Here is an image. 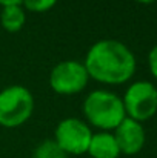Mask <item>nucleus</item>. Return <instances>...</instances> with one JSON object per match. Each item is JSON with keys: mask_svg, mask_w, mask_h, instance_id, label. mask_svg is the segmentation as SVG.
<instances>
[{"mask_svg": "<svg viewBox=\"0 0 157 158\" xmlns=\"http://www.w3.org/2000/svg\"><path fill=\"white\" fill-rule=\"evenodd\" d=\"M89 78L105 85H122L136 72V57L119 40H100L94 43L83 63Z\"/></svg>", "mask_w": 157, "mask_h": 158, "instance_id": "f257e3e1", "label": "nucleus"}, {"mask_svg": "<svg viewBox=\"0 0 157 158\" xmlns=\"http://www.w3.org/2000/svg\"><path fill=\"white\" fill-rule=\"evenodd\" d=\"M83 114L93 126L103 131L116 129L126 118L122 98L109 91H93L85 98Z\"/></svg>", "mask_w": 157, "mask_h": 158, "instance_id": "f03ea898", "label": "nucleus"}, {"mask_svg": "<svg viewBox=\"0 0 157 158\" xmlns=\"http://www.w3.org/2000/svg\"><path fill=\"white\" fill-rule=\"evenodd\" d=\"M34 110V97L28 88L12 85L0 92V126L17 127Z\"/></svg>", "mask_w": 157, "mask_h": 158, "instance_id": "7ed1b4c3", "label": "nucleus"}, {"mask_svg": "<svg viewBox=\"0 0 157 158\" xmlns=\"http://www.w3.org/2000/svg\"><path fill=\"white\" fill-rule=\"evenodd\" d=\"M122 102L126 115L142 123L157 112V88L150 81H136L126 89Z\"/></svg>", "mask_w": 157, "mask_h": 158, "instance_id": "20e7f679", "label": "nucleus"}, {"mask_svg": "<svg viewBox=\"0 0 157 158\" xmlns=\"http://www.w3.org/2000/svg\"><path fill=\"white\" fill-rule=\"evenodd\" d=\"M93 132L88 124L79 118L62 120L54 132V141L68 155H82L88 152Z\"/></svg>", "mask_w": 157, "mask_h": 158, "instance_id": "39448f33", "label": "nucleus"}, {"mask_svg": "<svg viewBox=\"0 0 157 158\" xmlns=\"http://www.w3.org/2000/svg\"><path fill=\"white\" fill-rule=\"evenodd\" d=\"M89 75L83 63L76 60H65L57 63L50 75V86L60 95L79 94L88 85Z\"/></svg>", "mask_w": 157, "mask_h": 158, "instance_id": "423d86ee", "label": "nucleus"}, {"mask_svg": "<svg viewBox=\"0 0 157 158\" xmlns=\"http://www.w3.org/2000/svg\"><path fill=\"white\" fill-rule=\"evenodd\" d=\"M114 131L116 132L112 135L116 138V143L119 146L120 154L136 155L143 149L146 135H145L143 126L139 121L126 117Z\"/></svg>", "mask_w": 157, "mask_h": 158, "instance_id": "0eeeda50", "label": "nucleus"}, {"mask_svg": "<svg viewBox=\"0 0 157 158\" xmlns=\"http://www.w3.org/2000/svg\"><path fill=\"white\" fill-rule=\"evenodd\" d=\"M88 154L93 158H119L120 151L112 134L99 132V134H93Z\"/></svg>", "mask_w": 157, "mask_h": 158, "instance_id": "6e6552de", "label": "nucleus"}, {"mask_svg": "<svg viewBox=\"0 0 157 158\" xmlns=\"http://www.w3.org/2000/svg\"><path fill=\"white\" fill-rule=\"evenodd\" d=\"M0 22H2V26L5 28V31H8V32L20 31L26 22V15H25L22 5L5 6L0 14Z\"/></svg>", "mask_w": 157, "mask_h": 158, "instance_id": "1a4fd4ad", "label": "nucleus"}, {"mask_svg": "<svg viewBox=\"0 0 157 158\" xmlns=\"http://www.w3.org/2000/svg\"><path fill=\"white\" fill-rule=\"evenodd\" d=\"M33 158H68V155L59 148L54 140H45L36 148Z\"/></svg>", "mask_w": 157, "mask_h": 158, "instance_id": "9d476101", "label": "nucleus"}, {"mask_svg": "<svg viewBox=\"0 0 157 158\" xmlns=\"http://www.w3.org/2000/svg\"><path fill=\"white\" fill-rule=\"evenodd\" d=\"M23 6L28 11L33 12H45L48 9H51L52 6L57 3V0H23L22 2Z\"/></svg>", "mask_w": 157, "mask_h": 158, "instance_id": "9b49d317", "label": "nucleus"}, {"mask_svg": "<svg viewBox=\"0 0 157 158\" xmlns=\"http://www.w3.org/2000/svg\"><path fill=\"white\" fill-rule=\"evenodd\" d=\"M148 64H150V71L153 77L157 80V45L148 54Z\"/></svg>", "mask_w": 157, "mask_h": 158, "instance_id": "f8f14e48", "label": "nucleus"}, {"mask_svg": "<svg viewBox=\"0 0 157 158\" xmlns=\"http://www.w3.org/2000/svg\"><path fill=\"white\" fill-rule=\"evenodd\" d=\"M23 0H0V5L5 6H15V5H22Z\"/></svg>", "mask_w": 157, "mask_h": 158, "instance_id": "ddd939ff", "label": "nucleus"}, {"mask_svg": "<svg viewBox=\"0 0 157 158\" xmlns=\"http://www.w3.org/2000/svg\"><path fill=\"white\" fill-rule=\"evenodd\" d=\"M136 2L143 3V5H150V3H154V2H157V0H136Z\"/></svg>", "mask_w": 157, "mask_h": 158, "instance_id": "4468645a", "label": "nucleus"}]
</instances>
